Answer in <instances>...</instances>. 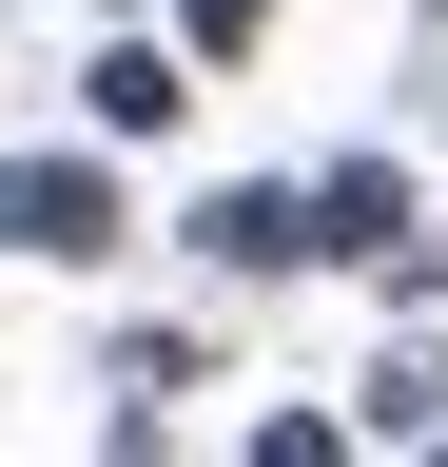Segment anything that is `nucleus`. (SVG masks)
Here are the masks:
<instances>
[{"label":"nucleus","instance_id":"nucleus-5","mask_svg":"<svg viewBox=\"0 0 448 467\" xmlns=\"http://www.w3.org/2000/svg\"><path fill=\"white\" fill-rule=\"evenodd\" d=\"M254 20H273V0H176V39H195V58H254Z\"/></svg>","mask_w":448,"mask_h":467},{"label":"nucleus","instance_id":"nucleus-3","mask_svg":"<svg viewBox=\"0 0 448 467\" xmlns=\"http://www.w3.org/2000/svg\"><path fill=\"white\" fill-rule=\"evenodd\" d=\"M195 234H214V254H234V273H273V254H312V214H293V195H214Z\"/></svg>","mask_w":448,"mask_h":467},{"label":"nucleus","instance_id":"nucleus-2","mask_svg":"<svg viewBox=\"0 0 448 467\" xmlns=\"http://www.w3.org/2000/svg\"><path fill=\"white\" fill-rule=\"evenodd\" d=\"M390 234H410L390 175H331V195H312V254H390Z\"/></svg>","mask_w":448,"mask_h":467},{"label":"nucleus","instance_id":"nucleus-1","mask_svg":"<svg viewBox=\"0 0 448 467\" xmlns=\"http://www.w3.org/2000/svg\"><path fill=\"white\" fill-rule=\"evenodd\" d=\"M0 254H118V175L98 156H20L0 175Z\"/></svg>","mask_w":448,"mask_h":467},{"label":"nucleus","instance_id":"nucleus-4","mask_svg":"<svg viewBox=\"0 0 448 467\" xmlns=\"http://www.w3.org/2000/svg\"><path fill=\"white\" fill-rule=\"evenodd\" d=\"M195 78H176V58H98V117H118V137H156V117H176Z\"/></svg>","mask_w":448,"mask_h":467}]
</instances>
